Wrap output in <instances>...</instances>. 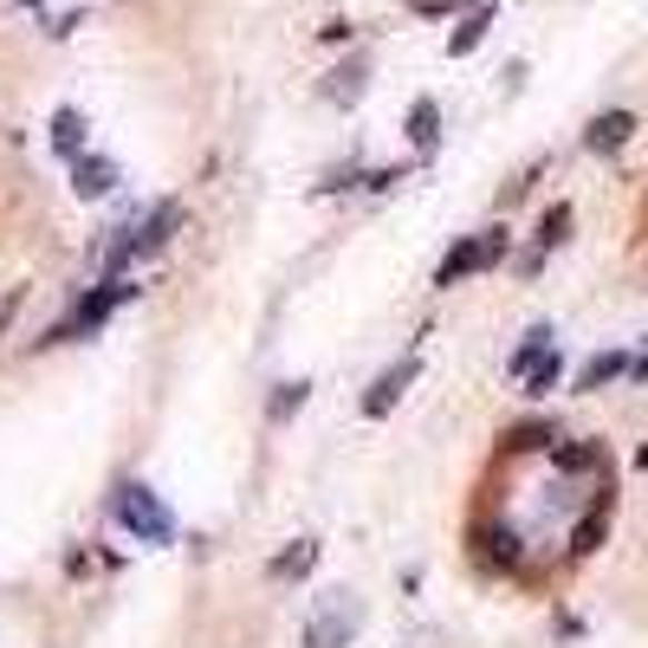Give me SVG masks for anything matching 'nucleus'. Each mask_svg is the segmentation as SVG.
Instances as JSON below:
<instances>
[{
	"label": "nucleus",
	"instance_id": "nucleus-9",
	"mask_svg": "<svg viewBox=\"0 0 648 648\" xmlns=\"http://www.w3.org/2000/svg\"><path fill=\"white\" fill-rule=\"evenodd\" d=\"M467 272H487V240H480V233H467V240H460L455 253L441 260V272H435V286H460Z\"/></svg>",
	"mask_w": 648,
	"mask_h": 648
},
{
	"label": "nucleus",
	"instance_id": "nucleus-24",
	"mask_svg": "<svg viewBox=\"0 0 648 648\" xmlns=\"http://www.w3.org/2000/svg\"><path fill=\"white\" fill-rule=\"evenodd\" d=\"M318 39H325V46H338V39H350V20H325V27H318Z\"/></svg>",
	"mask_w": 648,
	"mask_h": 648
},
{
	"label": "nucleus",
	"instance_id": "nucleus-10",
	"mask_svg": "<svg viewBox=\"0 0 648 648\" xmlns=\"http://www.w3.org/2000/svg\"><path fill=\"white\" fill-rule=\"evenodd\" d=\"M409 143H416L421 156L441 143V104H435V98H416V104H409Z\"/></svg>",
	"mask_w": 648,
	"mask_h": 648
},
{
	"label": "nucleus",
	"instance_id": "nucleus-12",
	"mask_svg": "<svg viewBox=\"0 0 648 648\" xmlns=\"http://www.w3.org/2000/svg\"><path fill=\"white\" fill-rule=\"evenodd\" d=\"M616 377H629V357H622V350H604V357H590V363L577 370V389H604V382H616Z\"/></svg>",
	"mask_w": 648,
	"mask_h": 648
},
{
	"label": "nucleus",
	"instance_id": "nucleus-25",
	"mask_svg": "<svg viewBox=\"0 0 648 648\" xmlns=\"http://www.w3.org/2000/svg\"><path fill=\"white\" fill-rule=\"evenodd\" d=\"M409 7H416V13H428V20H435V13H455V0H409Z\"/></svg>",
	"mask_w": 648,
	"mask_h": 648
},
{
	"label": "nucleus",
	"instance_id": "nucleus-1",
	"mask_svg": "<svg viewBox=\"0 0 648 648\" xmlns=\"http://www.w3.org/2000/svg\"><path fill=\"white\" fill-rule=\"evenodd\" d=\"M137 292H143L137 279H123V272H111V279L98 286V292H84V299H78V306H72V318H59V325H52V331H46L39 343H72V338H91V331H98V325H104V318H111L117 306H130Z\"/></svg>",
	"mask_w": 648,
	"mask_h": 648
},
{
	"label": "nucleus",
	"instance_id": "nucleus-4",
	"mask_svg": "<svg viewBox=\"0 0 648 648\" xmlns=\"http://www.w3.org/2000/svg\"><path fill=\"white\" fill-rule=\"evenodd\" d=\"M473 558L499 577L519 571V532H512V526H480V532H473Z\"/></svg>",
	"mask_w": 648,
	"mask_h": 648
},
{
	"label": "nucleus",
	"instance_id": "nucleus-20",
	"mask_svg": "<svg viewBox=\"0 0 648 648\" xmlns=\"http://www.w3.org/2000/svg\"><path fill=\"white\" fill-rule=\"evenodd\" d=\"M545 350H551V325H532V331H526V343L512 350V377H526V370H532Z\"/></svg>",
	"mask_w": 648,
	"mask_h": 648
},
{
	"label": "nucleus",
	"instance_id": "nucleus-15",
	"mask_svg": "<svg viewBox=\"0 0 648 648\" xmlns=\"http://www.w3.org/2000/svg\"><path fill=\"white\" fill-rule=\"evenodd\" d=\"M487 27H494V7H473V13H467V20L455 27V39H448V52H455V59H467V52H473V46L487 39Z\"/></svg>",
	"mask_w": 648,
	"mask_h": 648
},
{
	"label": "nucleus",
	"instance_id": "nucleus-13",
	"mask_svg": "<svg viewBox=\"0 0 648 648\" xmlns=\"http://www.w3.org/2000/svg\"><path fill=\"white\" fill-rule=\"evenodd\" d=\"M538 448H558V428L551 421H519L506 435V455H538Z\"/></svg>",
	"mask_w": 648,
	"mask_h": 648
},
{
	"label": "nucleus",
	"instance_id": "nucleus-7",
	"mask_svg": "<svg viewBox=\"0 0 648 648\" xmlns=\"http://www.w3.org/2000/svg\"><path fill=\"white\" fill-rule=\"evenodd\" d=\"M176 228H182V201H156L150 215L137 221V240H143V253H162V247L176 240Z\"/></svg>",
	"mask_w": 648,
	"mask_h": 648
},
{
	"label": "nucleus",
	"instance_id": "nucleus-3",
	"mask_svg": "<svg viewBox=\"0 0 648 648\" xmlns=\"http://www.w3.org/2000/svg\"><path fill=\"white\" fill-rule=\"evenodd\" d=\"M416 377H421V357H416V350H409V357H396V363H389V370H382V377L363 389V416H370V421L389 416V409L402 402V389H409Z\"/></svg>",
	"mask_w": 648,
	"mask_h": 648
},
{
	"label": "nucleus",
	"instance_id": "nucleus-18",
	"mask_svg": "<svg viewBox=\"0 0 648 648\" xmlns=\"http://www.w3.org/2000/svg\"><path fill=\"white\" fill-rule=\"evenodd\" d=\"M551 455H558L565 473H597V467H604V448H597V441H571V448H551Z\"/></svg>",
	"mask_w": 648,
	"mask_h": 648
},
{
	"label": "nucleus",
	"instance_id": "nucleus-14",
	"mask_svg": "<svg viewBox=\"0 0 648 648\" xmlns=\"http://www.w3.org/2000/svg\"><path fill=\"white\" fill-rule=\"evenodd\" d=\"M604 532H610V499H604L597 512H584V519H577V532H571V551H577V558H590V551L604 545Z\"/></svg>",
	"mask_w": 648,
	"mask_h": 648
},
{
	"label": "nucleus",
	"instance_id": "nucleus-22",
	"mask_svg": "<svg viewBox=\"0 0 648 648\" xmlns=\"http://www.w3.org/2000/svg\"><path fill=\"white\" fill-rule=\"evenodd\" d=\"M325 91H331V98H338V104H357V98H363V66H343V72L331 78V84H325Z\"/></svg>",
	"mask_w": 648,
	"mask_h": 648
},
{
	"label": "nucleus",
	"instance_id": "nucleus-2",
	"mask_svg": "<svg viewBox=\"0 0 648 648\" xmlns=\"http://www.w3.org/2000/svg\"><path fill=\"white\" fill-rule=\"evenodd\" d=\"M111 512H117V526H130V538H143V545H169L176 538V519L162 512V499L150 494V487H117V499H111Z\"/></svg>",
	"mask_w": 648,
	"mask_h": 648
},
{
	"label": "nucleus",
	"instance_id": "nucleus-5",
	"mask_svg": "<svg viewBox=\"0 0 648 648\" xmlns=\"http://www.w3.org/2000/svg\"><path fill=\"white\" fill-rule=\"evenodd\" d=\"M357 622H363V610L357 604H343V610H318L306 629V648H343L350 636H357Z\"/></svg>",
	"mask_w": 648,
	"mask_h": 648
},
{
	"label": "nucleus",
	"instance_id": "nucleus-21",
	"mask_svg": "<svg viewBox=\"0 0 648 648\" xmlns=\"http://www.w3.org/2000/svg\"><path fill=\"white\" fill-rule=\"evenodd\" d=\"M565 233H571V201H558V208H551V215L538 221V253H551V247H558Z\"/></svg>",
	"mask_w": 648,
	"mask_h": 648
},
{
	"label": "nucleus",
	"instance_id": "nucleus-19",
	"mask_svg": "<svg viewBox=\"0 0 648 648\" xmlns=\"http://www.w3.org/2000/svg\"><path fill=\"white\" fill-rule=\"evenodd\" d=\"M306 396H311V382H279V389H272V402H267V416L272 421H292L299 409H306Z\"/></svg>",
	"mask_w": 648,
	"mask_h": 648
},
{
	"label": "nucleus",
	"instance_id": "nucleus-23",
	"mask_svg": "<svg viewBox=\"0 0 648 648\" xmlns=\"http://www.w3.org/2000/svg\"><path fill=\"white\" fill-rule=\"evenodd\" d=\"M402 176H409V169H370V176H363V189H396Z\"/></svg>",
	"mask_w": 648,
	"mask_h": 648
},
{
	"label": "nucleus",
	"instance_id": "nucleus-11",
	"mask_svg": "<svg viewBox=\"0 0 648 648\" xmlns=\"http://www.w3.org/2000/svg\"><path fill=\"white\" fill-rule=\"evenodd\" d=\"M52 150L66 156V162H78V156H84V117H78L72 104L52 117Z\"/></svg>",
	"mask_w": 648,
	"mask_h": 648
},
{
	"label": "nucleus",
	"instance_id": "nucleus-17",
	"mask_svg": "<svg viewBox=\"0 0 648 648\" xmlns=\"http://www.w3.org/2000/svg\"><path fill=\"white\" fill-rule=\"evenodd\" d=\"M558 377H565V357H558V350H545V357H538L519 382H526V396H545V389H558Z\"/></svg>",
	"mask_w": 648,
	"mask_h": 648
},
{
	"label": "nucleus",
	"instance_id": "nucleus-8",
	"mask_svg": "<svg viewBox=\"0 0 648 648\" xmlns=\"http://www.w3.org/2000/svg\"><path fill=\"white\" fill-rule=\"evenodd\" d=\"M117 189V162H104V156H78L72 162V195L78 201H98V195Z\"/></svg>",
	"mask_w": 648,
	"mask_h": 648
},
{
	"label": "nucleus",
	"instance_id": "nucleus-6",
	"mask_svg": "<svg viewBox=\"0 0 648 648\" xmlns=\"http://www.w3.org/2000/svg\"><path fill=\"white\" fill-rule=\"evenodd\" d=\"M636 137V111H604V117H590V130H584V150H597V156H616L622 143Z\"/></svg>",
	"mask_w": 648,
	"mask_h": 648
},
{
	"label": "nucleus",
	"instance_id": "nucleus-16",
	"mask_svg": "<svg viewBox=\"0 0 648 648\" xmlns=\"http://www.w3.org/2000/svg\"><path fill=\"white\" fill-rule=\"evenodd\" d=\"M311 565H318V538H299L292 551H279V558H272V577H306Z\"/></svg>",
	"mask_w": 648,
	"mask_h": 648
}]
</instances>
